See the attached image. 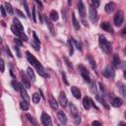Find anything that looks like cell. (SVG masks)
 <instances>
[{
    "label": "cell",
    "instance_id": "8d00e7d4",
    "mask_svg": "<svg viewBox=\"0 0 126 126\" xmlns=\"http://www.w3.org/2000/svg\"><path fill=\"white\" fill-rule=\"evenodd\" d=\"M72 40H73V42H74V44H75V46H76V48L78 49V50H80V51H82V47H81V44L77 41V40H75V39H73L72 38Z\"/></svg>",
    "mask_w": 126,
    "mask_h": 126
},
{
    "label": "cell",
    "instance_id": "c3c4849f",
    "mask_svg": "<svg viewBox=\"0 0 126 126\" xmlns=\"http://www.w3.org/2000/svg\"><path fill=\"white\" fill-rule=\"evenodd\" d=\"M27 117L29 118V120L32 122V123H34V121H33V119H32V115H30V114H27Z\"/></svg>",
    "mask_w": 126,
    "mask_h": 126
},
{
    "label": "cell",
    "instance_id": "8fae6325",
    "mask_svg": "<svg viewBox=\"0 0 126 126\" xmlns=\"http://www.w3.org/2000/svg\"><path fill=\"white\" fill-rule=\"evenodd\" d=\"M57 117H58V120H59L60 124L65 125V124L67 123V116H66V114H65L63 111H58Z\"/></svg>",
    "mask_w": 126,
    "mask_h": 126
},
{
    "label": "cell",
    "instance_id": "f546056e",
    "mask_svg": "<svg viewBox=\"0 0 126 126\" xmlns=\"http://www.w3.org/2000/svg\"><path fill=\"white\" fill-rule=\"evenodd\" d=\"M20 107L22 108V110H28L29 109V104H28V101H26V100H22L21 102H20Z\"/></svg>",
    "mask_w": 126,
    "mask_h": 126
},
{
    "label": "cell",
    "instance_id": "e575fe53",
    "mask_svg": "<svg viewBox=\"0 0 126 126\" xmlns=\"http://www.w3.org/2000/svg\"><path fill=\"white\" fill-rule=\"evenodd\" d=\"M23 5H24V8H25V10H26V12H27V15H28V17H29V18H32V16H31V13H30V10H29V6H28V3H27V0H23Z\"/></svg>",
    "mask_w": 126,
    "mask_h": 126
},
{
    "label": "cell",
    "instance_id": "7bdbcfd3",
    "mask_svg": "<svg viewBox=\"0 0 126 126\" xmlns=\"http://www.w3.org/2000/svg\"><path fill=\"white\" fill-rule=\"evenodd\" d=\"M16 13L18 14V16H20V17H22V18H24V19L26 18V17H25V15H24V13H22V12H21L20 10H18V9H16Z\"/></svg>",
    "mask_w": 126,
    "mask_h": 126
},
{
    "label": "cell",
    "instance_id": "f907efd6",
    "mask_svg": "<svg viewBox=\"0 0 126 126\" xmlns=\"http://www.w3.org/2000/svg\"><path fill=\"white\" fill-rule=\"evenodd\" d=\"M121 68H122L123 70H126V62H123V63L121 64Z\"/></svg>",
    "mask_w": 126,
    "mask_h": 126
},
{
    "label": "cell",
    "instance_id": "7402d4cb",
    "mask_svg": "<svg viewBox=\"0 0 126 126\" xmlns=\"http://www.w3.org/2000/svg\"><path fill=\"white\" fill-rule=\"evenodd\" d=\"M49 18H50V20H51V21H53V22L57 21V20L59 19L58 12H57V11H55V10H52V11L50 12V14H49Z\"/></svg>",
    "mask_w": 126,
    "mask_h": 126
},
{
    "label": "cell",
    "instance_id": "681fc988",
    "mask_svg": "<svg viewBox=\"0 0 126 126\" xmlns=\"http://www.w3.org/2000/svg\"><path fill=\"white\" fill-rule=\"evenodd\" d=\"M92 125H97V126H100V125H101V123H100V122H98V121H94V122L92 123Z\"/></svg>",
    "mask_w": 126,
    "mask_h": 126
},
{
    "label": "cell",
    "instance_id": "11a10c76",
    "mask_svg": "<svg viewBox=\"0 0 126 126\" xmlns=\"http://www.w3.org/2000/svg\"><path fill=\"white\" fill-rule=\"evenodd\" d=\"M68 5H71V0H68Z\"/></svg>",
    "mask_w": 126,
    "mask_h": 126
},
{
    "label": "cell",
    "instance_id": "9c48e42d",
    "mask_svg": "<svg viewBox=\"0 0 126 126\" xmlns=\"http://www.w3.org/2000/svg\"><path fill=\"white\" fill-rule=\"evenodd\" d=\"M77 7H78V11H79L81 17L85 18V16H86V8H85V5H84L82 0H77Z\"/></svg>",
    "mask_w": 126,
    "mask_h": 126
},
{
    "label": "cell",
    "instance_id": "3957f363",
    "mask_svg": "<svg viewBox=\"0 0 126 126\" xmlns=\"http://www.w3.org/2000/svg\"><path fill=\"white\" fill-rule=\"evenodd\" d=\"M11 31H12V32H13L14 34H16V35H17L18 37H20L22 40H24V41H28V36H27V34H25L24 32L21 31L20 29H18L15 25H13V26L11 27Z\"/></svg>",
    "mask_w": 126,
    "mask_h": 126
},
{
    "label": "cell",
    "instance_id": "8992f818",
    "mask_svg": "<svg viewBox=\"0 0 126 126\" xmlns=\"http://www.w3.org/2000/svg\"><path fill=\"white\" fill-rule=\"evenodd\" d=\"M123 18H124V14H123V12H122L121 10L117 11L116 14H115V16H114V19H113L115 26L120 27L121 24H122V22H123Z\"/></svg>",
    "mask_w": 126,
    "mask_h": 126
},
{
    "label": "cell",
    "instance_id": "f6af8a7d",
    "mask_svg": "<svg viewBox=\"0 0 126 126\" xmlns=\"http://www.w3.org/2000/svg\"><path fill=\"white\" fill-rule=\"evenodd\" d=\"M0 64H1V73H3L4 70H5V65H4V61H3V59H1Z\"/></svg>",
    "mask_w": 126,
    "mask_h": 126
},
{
    "label": "cell",
    "instance_id": "cb8c5ba5",
    "mask_svg": "<svg viewBox=\"0 0 126 126\" xmlns=\"http://www.w3.org/2000/svg\"><path fill=\"white\" fill-rule=\"evenodd\" d=\"M27 72H28V75H29L30 79H31L32 82H34V81H35V75H34L33 70H32L31 67H29V68L27 69Z\"/></svg>",
    "mask_w": 126,
    "mask_h": 126
},
{
    "label": "cell",
    "instance_id": "4dcf8cb0",
    "mask_svg": "<svg viewBox=\"0 0 126 126\" xmlns=\"http://www.w3.org/2000/svg\"><path fill=\"white\" fill-rule=\"evenodd\" d=\"M88 60H89L90 64H91V67H92L94 70H95V68H96V64H95V61L94 60V58H93L91 55H89V56H88Z\"/></svg>",
    "mask_w": 126,
    "mask_h": 126
},
{
    "label": "cell",
    "instance_id": "2e32d148",
    "mask_svg": "<svg viewBox=\"0 0 126 126\" xmlns=\"http://www.w3.org/2000/svg\"><path fill=\"white\" fill-rule=\"evenodd\" d=\"M114 8H115V4H114L113 2H109V3H107V4L105 5L104 10H105L106 13L110 14V13H112V12L114 11Z\"/></svg>",
    "mask_w": 126,
    "mask_h": 126
},
{
    "label": "cell",
    "instance_id": "9a60e30c",
    "mask_svg": "<svg viewBox=\"0 0 126 126\" xmlns=\"http://www.w3.org/2000/svg\"><path fill=\"white\" fill-rule=\"evenodd\" d=\"M100 28H101L102 30H104L105 32H111V33L113 32V29H112V27H111L110 24L107 23V22H103V23H101Z\"/></svg>",
    "mask_w": 126,
    "mask_h": 126
},
{
    "label": "cell",
    "instance_id": "484cf974",
    "mask_svg": "<svg viewBox=\"0 0 126 126\" xmlns=\"http://www.w3.org/2000/svg\"><path fill=\"white\" fill-rule=\"evenodd\" d=\"M68 46H69V53H70V55H73V53H74V42H73L72 38L68 39Z\"/></svg>",
    "mask_w": 126,
    "mask_h": 126
},
{
    "label": "cell",
    "instance_id": "1f68e13d",
    "mask_svg": "<svg viewBox=\"0 0 126 126\" xmlns=\"http://www.w3.org/2000/svg\"><path fill=\"white\" fill-rule=\"evenodd\" d=\"M12 86H13V88H14V90L15 91H17V92H20V89H21V84H19L16 80H13L12 81Z\"/></svg>",
    "mask_w": 126,
    "mask_h": 126
},
{
    "label": "cell",
    "instance_id": "f35d334b",
    "mask_svg": "<svg viewBox=\"0 0 126 126\" xmlns=\"http://www.w3.org/2000/svg\"><path fill=\"white\" fill-rule=\"evenodd\" d=\"M61 74H62V78H63L64 83H65L66 85H69V82H68V80H67V78H66V74H65V72H62Z\"/></svg>",
    "mask_w": 126,
    "mask_h": 126
},
{
    "label": "cell",
    "instance_id": "4fadbf2b",
    "mask_svg": "<svg viewBox=\"0 0 126 126\" xmlns=\"http://www.w3.org/2000/svg\"><path fill=\"white\" fill-rule=\"evenodd\" d=\"M69 110H70V113L72 114V116L73 117H77V116H79V110H78V108L73 104V103H69Z\"/></svg>",
    "mask_w": 126,
    "mask_h": 126
},
{
    "label": "cell",
    "instance_id": "d6986e66",
    "mask_svg": "<svg viewBox=\"0 0 126 126\" xmlns=\"http://www.w3.org/2000/svg\"><path fill=\"white\" fill-rule=\"evenodd\" d=\"M45 23H46V26H47V27H48V29H49L50 33H51L52 35H55V31H54L53 24L50 22V20H49V19H47V17L45 18Z\"/></svg>",
    "mask_w": 126,
    "mask_h": 126
},
{
    "label": "cell",
    "instance_id": "74e56055",
    "mask_svg": "<svg viewBox=\"0 0 126 126\" xmlns=\"http://www.w3.org/2000/svg\"><path fill=\"white\" fill-rule=\"evenodd\" d=\"M0 10H1L2 17L5 18V17H6V9H5V7H4V6H1V7H0Z\"/></svg>",
    "mask_w": 126,
    "mask_h": 126
},
{
    "label": "cell",
    "instance_id": "5b68a950",
    "mask_svg": "<svg viewBox=\"0 0 126 126\" xmlns=\"http://www.w3.org/2000/svg\"><path fill=\"white\" fill-rule=\"evenodd\" d=\"M102 75H103L104 77L108 78V79H113L114 76H115V71H114V69H113L110 65H108V66H106V67L103 69Z\"/></svg>",
    "mask_w": 126,
    "mask_h": 126
},
{
    "label": "cell",
    "instance_id": "d590c367",
    "mask_svg": "<svg viewBox=\"0 0 126 126\" xmlns=\"http://www.w3.org/2000/svg\"><path fill=\"white\" fill-rule=\"evenodd\" d=\"M98 88H99V91L101 93V95H104L105 94V89H104V86L102 83H98Z\"/></svg>",
    "mask_w": 126,
    "mask_h": 126
},
{
    "label": "cell",
    "instance_id": "603a6c76",
    "mask_svg": "<svg viewBox=\"0 0 126 126\" xmlns=\"http://www.w3.org/2000/svg\"><path fill=\"white\" fill-rule=\"evenodd\" d=\"M72 23H73V27L75 28V30H77V31L80 30V24H79V22L77 21V19H76L74 13L72 14Z\"/></svg>",
    "mask_w": 126,
    "mask_h": 126
},
{
    "label": "cell",
    "instance_id": "6f0895ef",
    "mask_svg": "<svg viewBox=\"0 0 126 126\" xmlns=\"http://www.w3.org/2000/svg\"><path fill=\"white\" fill-rule=\"evenodd\" d=\"M125 54H126V46H125Z\"/></svg>",
    "mask_w": 126,
    "mask_h": 126
},
{
    "label": "cell",
    "instance_id": "7c38bea8",
    "mask_svg": "<svg viewBox=\"0 0 126 126\" xmlns=\"http://www.w3.org/2000/svg\"><path fill=\"white\" fill-rule=\"evenodd\" d=\"M59 103L63 106V107H65L66 105H67V96H66V94H65V93L64 92H61L60 94H59Z\"/></svg>",
    "mask_w": 126,
    "mask_h": 126
},
{
    "label": "cell",
    "instance_id": "f5cc1de1",
    "mask_svg": "<svg viewBox=\"0 0 126 126\" xmlns=\"http://www.w3.org/2000/svg\"><path fill=\"white\" fill-rule=\"evenodd\" d=\"M121 33H122V34H126V28L121 31Z\"/></svg>",
    "mask_w": 126,
    "mask_h": 126
},
{
    "label": "cell",
    "instance_id": "db71d44e",
    "mask_svg": "<svg viewBox=\"0 0 126 126\" xmlns=\"http://www.w3.org/2000/svg\"><path fill=\"white\" fill-rule=\"evenodd\" d=\"M123 76H124V78L126 79V70H124V73H123Z\"/></svg>",
    "mask_w": 126,
    "mask_h": 126
},
{
    "label": "cell",
    "instance_id": "83f0119b",
    "mask_svg": "<svg viewBox=\"0 0 126 126\" xmlns=\"http://www.w3.org/2000/svg\"><path fill=\"white\" fill-rule=\"evenodd\" d=\"M13 23H14V25H15L18 29H20L21 31H24V27H23V25L20 23V21H19L17 18H14V19H13Z\"/></svg>",
    "mask_w": 126,
    "mask_h": 126
},
{
    "label": "cell",
    "instance_id": "e0dca14e",
    "mask_svg": "<svg viewBox=\"0 0 126 126\" xmlns=\"http://www.w3.org/2000/svg\"><path fill=\"white\" fill-rule=\"evenodd\" d=\"M111 104L114 107H119L122 105V99L120 97H113L111 99Z\"/></svg>",
    "mask_w": 126,
    "mask_h": 126
},
{
    "label": "cell",
    "instance_id": "60d3db41",
    "mask_svg": "<svg viewBox=\"0 0 126 126\" xmlns=\"http://www.w3.org/2000/svg\"><path fill=\"white\" fill-rule=\"evenodd\" d=\"M92 3H93V6H94L95 8L99 6V0H92Z\"/></svg>",
    "mask_w": 126,
    "mask_h": 126
},
{
    "label": "cell",
    "instance_id": "ac0fdd59",
    "mask_svg": "<svg viewBox=\"0 0 126 126\" xmlns=\"http://www.w3.org/2000/svg\"><path fill=\"white\" fill-rule=\"evenodd\" d=\"M83 105H84V107H85L87 110H89V109L91 108V106H92L91 98H90V97H88V96H85V97H84V99H83Z\"/></svg>",
    "mask_w": 126,
    "mask_h": 126
},
{
    "label": "cell",
    "instance_id": "5bb4252c",
    "mask_svg": "<svg viewBox=\"0 0 126 126\" xmlns=\"http://www.w3.org/2000/svg\"><path fill=\"white\" fill-rule=\"evenodd\" d=\"M20 93H21V96H22V98H23L24 100H26V101H28V102H29L30 97H29V95H28V94H27V91H26V89H25V86L21 85Z\"/></svg>",
    "mask_w": 126,
    "mask_h": 126
},
{
    "label": "cell",
    "instance_id": "f1b7e54d",
    "mask_svg": "<svg viewBox=\"0 0 126 126\" xmlns=\"http://www.w3.org/2000/svg\"><path fill=\"white\" fill-rule=\"evenodd\" d=\"M112 63H113V65H114L115 67H117V66L120 64V59H119V57H118V55H117V54H114V55H113Z\"/></svg>",
    "mask_w": 126,
    "mask_h": 126
},
{
    "label": "cell",
    "instance_id": "ffe728a7",
    "mask_svg": "<svg viewBox=\"0 0 126 126\" xmlns=\"http://www.w3.org/2000/svg\"><path fill=\"white\" fill-rule=\"evenodd\" d=\"M21 76H22V82H23V85L25 86V88L27 89H30L31 88V83L29 81V79L27 78V76L23 73H21Z\"/></svg>",
    "mask_w": 126,
    "mask_h": 126
},
{
    "label": "cell",
    "instance_id": "30bf717a",
    "mask_svg": "<svg viewBox=\"0 0 126 126\" xmlns=\"http://www.w3.org/2000/svg\"><path fill=\"white\" fill-rule=\"evenodd\" d=\"M116 86H117L118 92H119V94H121V96H122L123 98H126V87L124 86V84L121 83V82H118V83L116 84Z\"/></svg>",
    "mask_w": 126,
    "mask_h": 126
},
{
    "label": "cell",
    "instance_id": "b9f144b4",
    "mask_svg": "<svg viewBox=\"0 0 126 126\" xmlns=\"http://www.w3.org/2000/svg\"><path fill=\"white\" fill-rule=\"evenodd\" d=\"M14 49H15V51L17 52V55H18V57H21L22 55H21V52H20V49H19V47H18L17 45H15V47H14Z\"/></svg>",
    "mask_w": 126,
    "mask_h": 126
},
{
    "label": "cell",
    "instance_id": "4316f807",
    "mask_svg": "<svg viewBox=\"0 0 126 126\" xmlns=\"http://www.w3.org/2000/svg\"><path fill=\"white\" fill-rule=\"evenodd\" d=\"M5 7H6V10H7V12H8L10 15H13V13H14V9H13V6H12L10 3H8V2H5Z\"/></svg>",
    "mask_w": 126,
    "mask_h": 126
},
{
    "label": "cell",
    "instance_id": "bcb514c9",
    "mask_svg": "<svg viewBox=\"0 0 126 126\" xmlns=\"http://www.w3.org/2000/svg\"><path fill=\"white\" fill-rule=\"evenodd\" d=\"M32 20H33V22H36V19H35V8L34 7L32 8Z\"/></svg>",
    "mask_w": 126,
    "mask_h": 126
},
{
    "label": "cell",
    "instance_id": "9f6ffc18",
    "mask_svg": "<svg viewBox=\"0 0 126 126\" xmlns=\"http://www.w3.org/2000/svg\"><path fill=\"white\" fill-rule=\"evenodd\" d=\"M124 115H125V119H126V110H125V113H124Z\"/></svg>",
    "mask_w": 126,
    "mask_h": 126
},
{
    "label": "cell",
    "instance_id": "d4e9b609",
    "mask_svg": "<svg viewBox=\"0 0 126 126\" xmlns=\"http://www.w3.org/2000/svg\"><path fill=\"white\" fill-rule=\"evenodd\" d=\"M49 104H50V106H51V108L52 109H54V110H57L58 109V102L54 99V98H50L49 99Z\"/></svg>",
    "mask_w": 126,
    "mask_h": 126
},
{
    "label": "cell",
    "instance_id": "816d5d0a",
    "mask_svg": "<svg viewBox=\"0 0 126 126\" xmlns=\"http://www.w3.org/2000/svg\"><path fill=\"white\" fill-rule=\"evenodd\" d=\"M35 1H36V3H37V4L39 5V7H40V9H42V7H43V6H42V3H41V2L39 1V0H35Z\"/></svg>",
    "mask_w": 126,
    "mask_h": 126
},
{
    "label": "cell",
    "instance_id": "836d02e7",
    "mask_svg": "<svg viewBox=\"0 0 126 126\" xmlns=\"http://www.w3.org/2000/svg\"><path fill=\"white\" fill-rule=\"evenodd\" d=\"M31 44H32V46L35 50H37V51L39 50V48H40V47H39V45H40V41H37V40H34V39H33V41H32Z\"/></svg>",
    "mask_w": 126,
    "mask_h": 126
},
{
    "label": "cell",
    "instance_id": "44dd1931",
    "mask_svg": "<svg viewBox=\"0 0 126 126\" xmlns=\"http://www.w3.org/2000/svg\"><path fill=\"white\" fill-rule=\"evenodd\" d=\"M71 93H72V94H73L76 98H80V97H81V92H80V90H79L77 87H75V86L71 87Z\"/></svg>",
    "mask_w": 126,
    "mask_h": 126
},
{
    "label": "cell",
    "instance_id": "7dc6e473",
    "mask_svg": "<svg viewBox=\"0 0 126 126\" xmlns=\"http://www.w3.org/2000/svg\"><path fill=\"white\" fill-rule=\"evenodd\" d=\"M6 51H7V53H8V55H9L10 57H13V55H12V52H11V50L9 49V47H8V46L6 47Z\"/></svg>",
    "mask_w": 126,
    "mask_h": 126
},
{
    "label": "cell",
    "instance_id": "ab89813d",
    "mask_svg": "<svg viewBox=\"0 0 126 126\" xmlns=\"http://www.w3.org/2000/svg\"><path fill=\"white\" fill-rule=\"evenodd\" d=\"M64 60H65V62H66V64H67V66H68L69 68H71V69H73V66H72V64L70 63V61L68 60V58H67V57H64Z\"/></svg>",
    "mask_w": 126,
    "mask_h": 126
},
{
    "label": "cell",
    "instance_id": "ba28073f",
    "mask_svg": "<svg viewBox=\"0 0 126 126\" xmlns=\"http://www.w3.org/2000/svg\"><path fill=\"white\" fill-rule=\"evenodd\" d=\"M41 122H42V124L44 126H50L52 124L51 119H50V116L46 112H42L41 113Z\"/></svg>",
    "mask_w": 126,
    "mask_h": 126
},
{
    "label": "cell",
    "instance_id": "6da1fadb",
    "mask_svg": "<svg viewBox=\"0 0 126 126\" xmlns=\"http://www.w3.org/2000/svg\"><path fill=\"white\" fill-rule=\"evenodd\" d=\"M26 54H27V58H28V60H29V62L36 69V71H37V73L40 75V76H42V77H45V78H47L48 77V74L46 73V71H45V69L43 68V66L37 61V59L30 52V51H27L26 52Z\"/></svg>",
    "mask_w": 126,
    "mask_h": 126
},
{
    "label": "cell",
    "instance_id": "ee69618b",
    "mask_svg": "<svg viewBox=\"0 0 126 126\" xmlns=\"http://www.w3.org/2000/svg\"><path fill=\"white\" fill-rule=\"evenodd\" d=\"M21 40H22L21 38H15L14 41H15L16 45H20V46H21V45H22V41H21Z\"/></svg>",
    "mask_w": 126,
    "mask_h": 126
},
{
    "label": "cell",
    "instance_id": "d6a6232c",
    "mask_svg": "<svg viewBox=\"0 0 126 126\" xmlns=\"http://www.w3.org/2000/svg\"><path fill=\"white\" fill-rule=\"evenodd\" d=\"M39 100H40V95H39V94H38V93H34V94H32V101H33V103H38Z\"/></svg>",
    "mask_w": 126,
    "mask_h": 126
},
{
    "label": "cell",
    "instance_id": "277c9868",
    "mask_svg": "<svg viewBox=\"0 0 126 126\" xmlns=\"http://www.w3.org/2000/svg\"><path fill=\"white\" fill-rule=\"evenodd\" d=\"M79 70H80V73H81L82 77L84 78V80H85L87 83H92L91 76H90V73H89L88 69H87V68H86L84 65L80 64V65H79Z\"/></svg>",
    "mask_w": 126,
    "mask_h": 126
},
{
    "label": "cell",
    "instance_id": "52a82bcc",
    "mask_svg": "<svg viewBox=\"0 0 126 126\" xmlns=\"http://www.w3.org/2000/svg\"><path fill=\"white\" fill-rule=\"evenodd\" d=\"M89 17H90V20H91L92 23L96 22V20H97V11H96L94 6H90V8H89Z\"/></svg>",
    "mask_w": 126,
    "mask_h": 126
},
{
    "label": "cell",
    "instance_id": "7a4b0ae2",
    "mask_svg": "<svg viewBox=\"0 0 126 126\" xmlns=\"http://www.w3.org/2000/svg\"><path fill=\"white\" fill-rule=\"evenodd\" d=\"M98 42H99L100 48H101L105 53H107V54H110V53H111V51H112L111 44L106 40V38H105L103 35H100V36H99Z\"/></svg>",
    "mask_w": 126,
    "mask_h": 126
}]
</instances>
